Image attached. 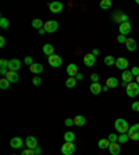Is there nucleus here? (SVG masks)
I'll return each mask as SVG.
<instances>
[{
  "mask_svg": "<svg viewBox=\"0 0 139 155\" xmlns=\"http://www.w3.org/2000/svg\"><path fill=\"white\" fill-rule=\"evenodd\" d=\"M114 129H116V132L120 133V134L121 133H128L130 125H128V122H127L125 119L118 118V119H116V122H114Z\"/></svg>",
  "mask_w": 139,
  "mask_h": 155,
  "instance_id": "obj_1",
  "label": "nucleus"
},
{
  "mask_svg": "<svg viewBox=\"0 0 139 155\" xmlns=\"http://www.w3.org/2000/svg\"><path fill=\"white\" fill-rule=\"evenodd\" d=\"M125 91H127V96L128 97H136L139 94V84L136 82H131L128 83V86L125 87Z\"/></svg>",
  "mask_w": 139,
  "mask_h": 155,
  "instance_id": "obj_2",
  "label": "nucleus"
},
{
  "mask_svg": "<svg viewBox=\"0 0 139 155\" xmlns=\"http://www.w3.org/2000/svg\"><path fill=\"white\" fill-rule=\"evenodd\" d=\"M128 137L130 140H134V141H138L139 140V123H135V125L130 126V130H128Z\"/></svg>",
  "mask_w": 139,
  "mask_h": 155,
  "instance_id": "obj_3",
  "label": "nucleus"
},
{
  "mask_svg": "<svg viewBox=\"0 0 139 155\" xmlns=\"http://www.w3.org/2000/svg\"><path fill=\"white\" fill-rule=\"evenodd\" d=\"M113 19L114 22H130V18H128V15L127 14H124L123 11H116V13L113 14Z\"/></svg>",
  "mask_w": 139,
  "mask_h": 155,
  "instance_id": "obj_4",
  "label": "nucleus"
},
{
  "mask_svg": "<svg viewBox=\"0 0 139 155\" xmlns=\"http://www.w3.org/2000/svg\"><path fill=\"white\" fill-rule=\"evenodd\" d=\"M43 28H45V31L47 33H54L58 29V22L57 21H46Z\"/></svg>",
  "mask_w": 139,
  "mask_h": 155,
  "instance_id": "obj_5",
  "label": "nucleus"
},
{
  "mask_svg": "<svg viewBox=\"0 0 139 155\" xmlns=\"http://www.w3.org/2000/svg\"><path fill=\"white\" fill-rule=\"evenodd\" d=\"M63 155H72L75 152V144L74 143H64L61 145Z\"/></svg>",
  "mask_w": 139,
  "mask_h": 155,
  "instance_id": "obj_6",
  "label": "nucleus"
},
{
  "mask_svg": "<svg viewBox=\"0 0 139 155\" xmlns=\"http://www.w3.org/2000/svg\"><path fill=\"white\" fill-rule=\"evenodd\" d=\"M47 61H49V65H50V67H53V68H58V67H61V64H63L61 57H60V55H56V54L50 55Z\"/></svg>",
  "mask_w": 139,
  "mask_h": 155,
  "instance_id": "obj_7",
  "label": "nucleus"
},
{
  "mask_svg": "<svg viewBox=\"0 0 139 155\" xmlns=\"http://www.w3.org/2000/svg\"><path fill=\"white\" fill-rule=\"evenodd\" d=\"M63 3L61 2H53V3L49 4V10H50V13L53 14H57L60 13V11H63Z\"/></svg>",
  "mask_w": 139,
  "mask_h": 155,
  "instance_id": "obj_8",
  "label": "nucleus"
},
{
  "mask_svg": "<svg viewBox=\"0 0 139 155\" xmlns=\"http://www.w3.org/2000/svg\"><path fill=\"white\" fill-rule=\"evenodd\" d=\"M116 67L118 68V69H121V71H127V68L130 67V64H128V60L127 58H117L116 60Z\"/></svg>",
  "mask_w": 139,
  "mask_h": 155,
  "instance_id": "obj_9",
  "label": "nucleus"
},
{
  "mask_svg": "<svg viewBox=\"0 0 139 155\" xmlns=\"http://www.w3.org/2000/svg\"><path fill=\"white\" fill-rule=\"evenodd\" d=\"M25 145H26V148H29V150H35L36 147H38V140H36V137L28 136L25 139Z\"/></svg>",
  "mask_w": 139,
  "mask_h": 155,
  "instance_id": "obj_10",
  "label": "nucleus"
},
{
  "mask_svg": "<svg viewBox=\"0 0 139 155\" xmlns=\"http://www.w3.org/2000/svg\"><path fill=\"white\" fill-rule=\"evenodd\" d=\"M19 68H21V61H19V60L13 58V60L9 61V71L17 72V71H19Z\"/></svg>",
  "mask_w": 139,
  "mask_h": 155,
  "instance_id": "obj_11",
  "label": "nucleus"
},
{
  "mask_svg": "<svg viewBox=\"0 0 139 155\" xmlns=\"http://www.w3.org/2000/svg\"><path fill=\"white\" fill-rule=\"evenodd\" d=\"M95 62H96V57H95L92 53L84 55V64H85V67H93Z\"/></svg>",
  "mask_w": 139,
  "mask_h": 155,
  "instance_id": "obj_12",
  "label": "nucleus"
},
{
  "mask_svg": "<svg viewBox=\"0 0 139 155\" xmlns=\"http://www.w3.org/2000/svg\"><path fill=\"white\" fill-rule=\"evenodd\" d=\"M10 145L13 148H21L23 145H25V141L21 137H13V139L10 140Z\"/></svg>",
  "mask_w": 139,
  "mask_h": 155,
  "instance_id": "obj_13",
  "label": "nucleus"
},
{
  "mask_svg": "<svg viewBox=\"0 0 139 155\" xmlns=\"http://www.w3.org/2000/svg\"><path fill=\"white\" fill-rule=\"evenodd\" d=\"M4 78H6L10 83H17V82L19 81V75L17 74V72H13V71H9Z\"/></svg>",
  "mask_w": 139,
  "mask_h": 155,
  "instance_id": "obj_14",
  "label": "nucleus"
},
{
  "mask_svg": "<svg viewBox=\"0 0 139 155\" xmlns=\"http://www.w3.org/2000/svg\"><path fill=\"white\" fill-rule=\"evenodd\" d=\"M78 74H79V72H78L77 64H68V67H67V75H68V76H70V78H75Z\"/></svg>",
  "mask_w": 139,
  "mask_h": 155,
  "instance_id": "obj_15",
  "label": "nucleus"
},
{
  "mask_svg": "<svg viewBox=\"0 0 139 155\" xmlns=\"http://www.w3.org/2000/svg\"><path fill=\"white\" fill-rule=\"evenodd\" d=\"M125 46H127V50L128 51H135L136 50V40L134 38H128L127 39V42H125Z\"/></svg>",
  "mask_w": 139,
  "mask_h": 155,
  "instance_id": "obj_16",
  "label": "nucleus"
},
{
  "mask_svg": "<svg viewBox=\"0 0 139 155\" xmlns=\"http://www.w3.org/2000/svg\"><path fill=\"white\" fill-rule=\"evenodd\" d=\"M109 151H110L111 155H120V152H121L120 143H111L110 147H109Z\"/></svg>",
  "mask_w": 139,
  "mask_h": 155,
  "instance_id": "obj_17",
  "label": "nucleus"
},
{
  "mask_svg": "<svg viewBox=\"0 0 139 155\" xmlns=\"http://www.w3.org/2000/svg\"><path fill=\"white\" fill-rule=\"evenodd\" d=\"M128 33H131V22L120 24V35L127 36Z\"/></svg>",
  "mask_w": 139,
  "mask_h": 155,
  "instance_id": "obj_18",
  "label": "nucleus"
},
{
  "mask_svg": "<svg viewBox=\"0 0 139 155\" xmlns=\"http://www.w3.org/2000/svg\"><path fill=\"white\" fill-rule=\"evenodd\" d=\"M29 71L32 72V74L38 75V74H40V72H43V65L39 64V62H33V64L29 67Z\"/></svg>",
  "mask_w": 139,
  "mask_h": 155,
  "instance_id": "obj_19",
  "label": "nucleus"
},
{
  "mask_svg": "<svg viewBox=\"0 0 139 155\" xmlns=\"http://www.w3.org/2000/svg\"><path fill=\"white\" fill-rule=\"evenodd\" d=\"M89 89H91V93L95 94V96H97V94H100L103 91V86H100L99 83H92Z\"/></svg>",
  "mask_w": 139,
  "mask_h": 155,
  "instance_id": "obj_20",
  "label": "nucleus"
},
{
  "mask_svg": "<svg viewBox=\"0 0 139 155\" xmlns=\"http://www.w3.org/2000/svg\"><path fill=\"white\" fill-rule=\"evenodd\" d=\"M42 51L45 55H47V57H50V55L54 54V48H53V45H45L42 47Z\"/></svg>",
  "mask_w": 139,
  "mask_h": 155,
  "instance_id": "obj_21",
  "label": "nucleus"
},
{
  "mask_svg": "<svg viewBox=\"0 0 139 155\" xmlns=\"http://www.w3.org/2000/svg\"><path fill=\"white\" fill-rule=\"evenodd\" d=\"M85 123H86V118H85L84 115H77L74 118V125L75 126H79V127H81V126H84Z\"/></svg>",
  "mask_w": 139,
  "mask_h": 155,
  "instance_id": "obj_22",
  "label": "nucleus"
},
{
  "mask_svg": "<svg viewBox=\"0 0 139 155\" xmlns=\"http://www.w3.org/2000/svg\"><path fill=\"white\" fill-rule=\"evenodd\" d=\"M121 78H123V82L131 83V82H132V79H134L135 76L131 74V71H123V75H121Z\"/></svg>",
  "mask_w": 139,
  "mask_h": 155,
  "instance_id": "obj_23",
  "label": "nucleus"
},
{
  "mask_svg": "<svg viewBox=\"0 0 139 155\" xmlns=\"http://www.w3.org/2000/svg\"><path fill=\"white\" fill-rule=\"evenodd\" d=\"M110 144H111V143L109 141V139H100L99 141H97V147H99L100 150L109 148V147H110Z\"/></svg>",
  "mask_w": 139,
  "mask_h": 155,
  "instance_id": "obj_24",
  "label": "nucleus"
},
{
  "mask_svg": "<svg viewBox=\"0 0 139 155\" xmlns=\"http://www.w3.org/2000/svg\"><path fill=\"white\" fill-rule=\"evenodd\" d=\"M74 140H75V133L74 132H65L64 133V141L65 143H74Z\"/></svg>",
  "mask_w": 139,
  "mask_h": 155,
  "instance_id": "obj_25",
  "label": "nucleus"
},
{
  "mask_svg": "<svg viewBox=\"0 0 139 155\" xmlns=\"http://www.w3.org/2000/svg\"><path fill=\"white\" fill-rule=\"evenodd\" d=\"M106 84L109 87H110V89H113V87H117L118 86V79H117V78H107V81H106Z\"/></svg>",
  "mask_w": 139,
  "mask_h": 155,
  "instance_id": "obj_26",
  "label": "nucleus"
},
{
  "mask_svg": "<svg viewBox=\"0 0 139 155\" xmlns=\"http://www.w3.org/2000/svg\"><path fill=\"white\" fill-rule=\"evenodd\" d=\"M31 25L33 26L35 29H42L43 28V25H45V22H43L42 19H39V18H35V19H32V22H31Z\"/></svg>",
  "mask_w": 139,
  "mask_h": 155,
  "instance_id": "obj_27",
  "label": "nucleus"
},
{
  "mask_svg": "<svg viewBox=\"0 0 139 155\" xmlns=\"http://www.w3.org/2000/svg\"><path fill=\"white\" fill-rule=\"evenodd\" d=\"M77 79L75 78H67L65 79V86L68 87V89H72V87H75V84H77Z\"/></svg>",
  "mask_w": 139,
  "mask_h": 155,
  "instance_id": "obj_28",
  "label": "nucleus"
},
{
  "mask_svg": "<svg viewBox=\"0 0 139 155\" xmlns=\"http://www.w3.org/2000/svg\"><path fill=\"white\" fill-rule=\"evenodd\" d=\"M104 64H106L107 67L116 65V58H114L113 55H106V57H104Z\"/></svg>",
  "mask_w": 139,
  "mask_h": 155,
  "instance_id": "obj_29",
  "label": "nucleus"
},
{
  "mask_svg": "<svg viewBox=\"0 0 139 155\" xmlns=\"http://www.w3.org/2000/svg\"><path fill=\"white\" fill-rule=\"evenodd\" d=\"M99 6H100V8H103V10H109L111 6H113V3H111V0H102Z\"/></svg>",
  "mask_w": 139,
  "mask_h": 155,
  "instance_id": "obj_30",
  "label": "nucleus"
},
{
  "mask_svg": "<svg viewBox=\"0 0 139 155\" xmlns=\"http://www.w3.org/2000/svg\"><path fill=\"white\" fill-rule=\"evenodd\" d=\"M9 87H10V82L7 81L6 78H2V79H0V89H2V90H7Z\"/></svg>",
  "mask_w": 139,
  "mask_h": 155,
  "instance_id": "obj_31",
  "label": "nucleus"
},
{
  "mask_svg": "<svg viewBox=\"0 0 139 155\" xmlns=\"http://www.w3.org/2000/svg\"><path fill=\"white\" fill-rule=\"evenodd\" d=\"M128 140H130V137H128L127 133H121V134L118 136V143H120V144H124V143H127Z\"/></svg>",
  "mask_w": 139,
  "mask_h": 155,
  "instance_id": "obj_32",
  "label": "nucleus"
},
{
  "mask_svg": "<svg viewBox=\"0 0 139 155\" xmlns=\"http://www.w3.org/2000/svg\"><path fill=\"white\" fill-rule=\"evenodd\" d=\"M0 26L3 29H9V19L2 17V18H0Z\"/></svg>",
  "mask_w": 139,
  "mask_h": 155,
  "instance_id": "obj_33",
  "label": "nucleus"
},
{
  "mask_svg": "<svg viewBox=\"0 0 139 155\" xmlns=\"http://www.w3.org/2000/svg\"><path fill=\"white\" fill-rule=\"evenodd\" d=\"M109 141H110V143H118V136L114 134V133L109 134Z\"/></svg>",
  "mask_w": 139,
  "mask_h": 155,
  "instance_id": "obj_34",
  "label": "nucleus"
},
{
  "mask_svg": "<svg viewBox=\"0 0 139 155\" xmlns=\"http://www.w3.org/2000/svg\"><path fill=\"white\" fill-rule=\"evenodd\" d=\"M32 83H33V86H40V83H42V78L35 76L32 79Z\"/></svg>",
  "mask_w": 139,
  "mask_h": 155,
  "instance_id": "obj_35",
  "label": "nucleus"
},
{
  "mask_svg": "<svg viewBox=\"0 0 139 155\" xmlns=\"http://www.w3.org/2000/svg\"><path fill=\"white\" fill-rule=\"evenodd\" d=\"M0 67L7 68V69H9V61H7L6 58H2V60H0Z\"/></svg>",
  "mask_w": 139,
  "mask_h": 155,
  "instance_id": "obj_36",
  "label": "nucleus"
},
{
  "mask_svg": "<svg viewBox=\"0 0 139 155\" xmlns=\"http://www.w3.org/2000/svg\"><path fill=\"white\" fill-rule=\"evenodd\" d=\"M21 155H35V152H33V150L26 148V150H23V151H21Z\"/></svg>",
  "mask_w": 139,
  "mask_h": 155,
  "instance_id": "obj_37",
  "label": "nucleus"
},
{
  "mask_svg": "<svg viewBox=\"0 0 139 155\" xmlns=\"http://www.w3.org/2000/svg\"><path fill=\"white\" fill-rule=\"evenodd\" d=\"M127 39H128L127 36H124V35H118V36H117V42H118V43H125V42H127Z\"/></svg>",
  "mask_w": 139,
  "mask_h": 155,
  "instance_id": "obj_38",
  "label": "nucleus"
},
{
  "mask_svg": "<svg viewBox=\"0 0 139 155\" xmlns=\"http://www.w3.org/2000/svg\"><path fill=\"white\" fill-rule=\"evenodd\" d=\"M131 74H132L135 78L138 76V75H139V67H132V68H131Z\"/></svg>",
  "mask_w": 139,
  "mask_h": 155,
  "instance_id": "obj_39",
  "label": "nucleus"
},
{
  "mask_svg": "<svg viewBox=\"0 0 139 155\" xmlns=\"http://www.w3.org/2000/svg\"><path fill=\"white\" fill-rule=\"evenodd\" d=\"M131 108H132V111H136V112H139V101H134L132 105H131Z\"/></svg>",
  "mask_w": 139,
  "mask_h": 155,
  "instance_id": "obj_40",
  "label": "nucleus"
},
{
  "mask_svg": "<svg viewBox=\"0 0 139 155\" xmlns=\"http://www.w3.org/2000/svg\"><path fill=\"white\" fill-rule=\"evenodd\" d=\"M91 79H92V83H99V75L97 74H92Z\"/></svg>",
  "mask_w": 139,
  "mask_h": 155,
  "instance_id": "obj_41",
  "label": "nucleus"
},
{
  "mask_svg": "<svg viewBox=\"0 0 139 155\" xmlns=\"http://www.w3.org/2000/svg\"><path fill=\"white\" fill-rule=\"evenodd\" d=\"M24 62H25L26 65H29V67H31V65L33 64V60H32V57H25V60H24Z\"/></svg>",
  "mask_w": 139,
  "mask_h": 155,
  "instance_id": "obj_42",
  "label": "nucleus"
},
{
  "mask_svg": "<svg viewBox=\"0 0 139 155\" xmlns=\"http://www.w3.org/2000/svg\"><path fill=\"white\" fill-rule=\"evenodd\" d=\"M64 125L68 126V127H70V126H72V125H74V119H65Z\"/></svg>",
  "mask_w": 139,
  "mask_h": 155,
  "instance_id": "obj_43",
  "label": "nucleus"
},
{
  "mask_svg": "<svg viewBox=\"0 0 139 155\" xmlns=\"http://www.w3.org/2000/svg\"><path fill=\"white\" fill-rule=\"evenodd\" d=\"M33 152H35V155H39V154H42V148H40V147H36L35 150H33Z\"/></svg>",
  "mask_w": 139,
  "mask_h": 155,
  "instance_id": "obj_44",
  "label": "nucleus"
},
{
  "mask_svg": "<svg viewBox=\"0 0 139 155\" xmlns=\"http://www.w3.org/2000/svg\"><path fill=\"white\" fill-rule=\"evenodd\" d=\"M7 72H9V69H7V68H0V74L3 75V76H6Z\"/></svg>",
  "mask_w": 139,
  "mask_h": 155,
  "instance_id": "obj_45",
  "label": "nucleus"
},
{
  "mask_svg": "<svg viewBox=\"0 0 139 155\" xmlns=\"http://www.w3.org/2000/svg\"><path fill=\"white\" fill-rule=\"evenodd\" d=\"M4 46H6V39L2 36V38H0V47H4Z\"/></svg>",
  "mask_w": 139,
  "mask_h": 155,
  "instance_id": "obj_46",
  "label": "nucleus"
},
{
  "mask_svg": "<svg viewBox=\"0 0 139 155\" xmlns=\"http://www.w3.org/2000/svg\"><path fill=\"white\" fill-rule=\"evenodd\" d=\"M75 79H77V81H82V79H84V75H82L81 72H79V74H78L77 76H75Z\"/></svg>",
  "mask_w": 139,
  "mask_h": 155,
  "instance_id": "obj_47",
  "label": "nucleus"
},
{
  "mask_svg": "<svg viewBox=\"0 0 139 155\" xmlns=\"http://www.w3.org/2000/svg\"><path fill=\"white\" fill-rule=\"evenodd\" d=\"M99 53H100V51H99V48H93V51H92V54H93L95 57H96V55H99Z\"/></svg>",
  "mask_w": 139,
  "mask_h": 155,
  "instance_id": "obj_48",
  "label": "nucleus"
},
{
  "mask_svg": "<svg viewBox=\"0 0 139 155\" xmlns=\"http://www.w3.org/2000/svg\"><path fill=\"white\" fill-rule=\"evenodd\" d=\"M38 33H39V35H45V33H46L45 28H42V29H39V31H38Z\"/></svg>",
  "mask_w": 139,
  "mask_h": 155,
  "instance_id": "obj_49",
  "label": "nucleus"
},
{
  "mask_svg": "<svg viewBox=\"0 0 139 155\" xmlns=\"http://www.w3.org/2000/svg\"><path fill=\"white\" fill-rule=\"evenodd\" d=\"M109 89H110V87L107 86V84H106V86H103V91H109Z\"/></svg>",
  "mask_w": 139,
  "mask_h": 155,
  "instance_id": "obj_50",
  "label": "nucleus"
},
{
  "mask_svg": "<svg viewBox=\"0 0 139 155\" xmlns=\"http://www.w3.org/2000/svg\"><path fill=\"white\" fill-rule=\"evenodd\" d=\"M121 86H124V87H127V86H128V83H127V82H121Z\"/></svg>",
  "mask_w": 139,
  "mask_h": 155,
  "instance_id": "obj_51",
  "label": "nucleus"
},
{
  "mask_svg": "<svg viewBox=\"0 0 139 155\" xmlns=\"http://www.w3.org/2000/svg\"><path fill=\"white\" fill-rule=\"evenodd\" d=\"M135 79H136V83H138V84H139V75H138V76H136V78H135Z\"/></svg>",
  "mask_w": 139,
  "mask_h": 155,
  "instance_id": "obj_52",
  "label": "nucleus"
},
{
  "mask_svg": "<svg viewBox=\"0 0 139 155\" xmlns=\"http://www.w3.org/2000/svg\"><path fill=\"white\" fill-rule=\"evenodd\" d=\"M11 155H17V154H11Z\"/></svg>",
  "mask_w": 139,
  "mask_h": 155,
  "instance_id": "obj_53",
  "label": "nucleus"
}]
</instances>
